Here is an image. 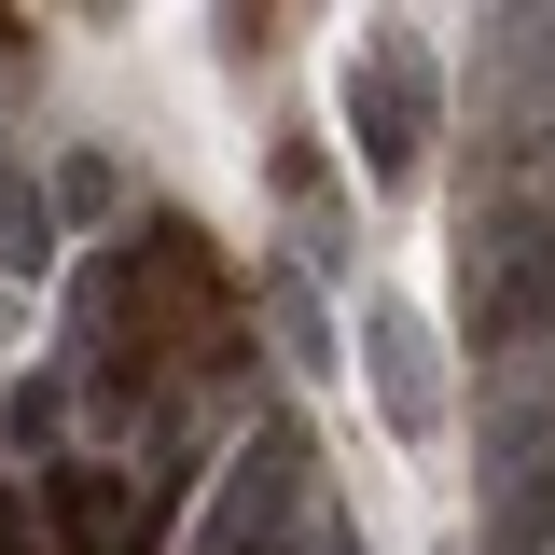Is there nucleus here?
Wrapping results in <instances>:
<instances>
[{"instance_id": "obj_1", "label": "nucleus", "mask_w": 555, "mask_h": 555, "mask_svg": "<svg viewBox=\"0 0 555 555\" xmlns=\"http://www.w3.org/2000/svg\"><path fill=\"white\" fill-rule=\"evenodd\" d=\"M361 361H375V403L403 416V444H430V416H444V361H430V320H416V292H375V320H361Z\"/></svg>"}]
</instances>
